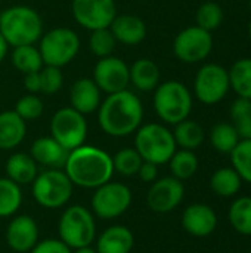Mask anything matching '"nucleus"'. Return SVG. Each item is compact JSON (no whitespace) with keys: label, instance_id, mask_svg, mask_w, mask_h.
<instances>
[{"label":"nucleus","instance_id":"obj_5","mask_svg":"<svg viewBox=\"0 0 251 253\" xmlns=\"http://www.w3.org/2000/svg\"><path fill=\"white\" fill-rule=\"evenodd\" d=\"M58 234L71 251L92 246L96 240L95 215L81 205L67 208L58 222Z\"/></svg>","mask_w":251,"mask_h":253},{"label":"nucleus","instance_id":"obj_25","mask_svg":"<svg viewBox=\"0 0 251 253\" xmlns=\"http://www.w3.org/2000/svg\"><path fill=\"white\" fill-rule=\"evenodd\" d=\"M243 185L241 176L237 173V170L231 168H220L215 170V173L210 178V188L212 191L223 199L234 197L240 193Z\"/></svg>","mask_w":251,"mask_h":253},{"label":"nucleus","instance_id":"obj_11","mask_svg":"<svg viewBox=\"0 0 251 253\" xmlns=\"http://www.w3.org/2000/svg\"><path fill=\"white\" fill-rule=\"evenodd\" d=\"M231 89L228 70L219 64H204L195 74L194 95L201 104L215 105L223 101Z\"/></svg>","mask_w":251,"mask_h":253},{"label":"nucleus","instance_id":"obj_12","mask_svg":"<svg viewBox=\"0 0 251 253\" xmlns=\"http://www.w3.org/2000/svg\"><path fill=\"white\" fill-rule=\"evenodd\" d=\"M213 50L212 33L198 27L183 28L173 40L175 56L185 64H197L209 58Z\"/></svg>","mask_w":251,"mask_h":253},{"label":"nucleus","instance_id":"obj_33","mask_svg":"<svg viewBox=\"0 0 251 253\" xmlns=\"http://www.w3.org/2000/svg\"><path fill=\"white\" fill-rule=\"evenodd\" d=\"M142 163L143 160L135 148H123L112 157L114 172L123 176H136Z\"/></svg>","mask_w":251,"mask_h":253},{"label":"nucleus","instance_id":"obj_44","mask_svg":"<svg viewBox=\"0 0 251 253\" xmlns=\"http://www.w3.org/2000/svg\"><path fill=\"white\" fill-rule=\"evenodd\" d=\"M7 49H9V44H7V42L4 40V37L0 34V62L4 59V56H6V53H7Z\"/></svg>","mask_w":251,"mask_h":253},{"label":"nucleus","instance_id":"obj_29","mask_svg":"<svg viewBox=\"0 0 251 253\" xmlns=\"http://www.w3.org/2000/svg\"><path fill=\"white\" fill-rule=\"evenodd\" d=\"M172 176L179 181H186L192 178L198 170V157L191 150H176L172 159L169 160Z\"/></svg>","mask_w":251,"mask_h":253},{"label":"nucleus","instance_id":"obj_18","mask_svg":"<svg viewBox=\"0 0 251 253\" xmlns=\"http://www.w3.org/2000/svg\"><path fill=\"white\" fill-rule=\"evenodd\" d=\"M68 153L70 151L52 136L37 138L30 148V156L34 162L47 169H64Z\"/></svg>","mask_w":251,"mask_h":253},{"label":"nucleus","instance_id":"obj_9","mask_svg":"<svg viewBox=\"0 0 251 253\" xmlns=\"http://www.w3.org/2000/svg\"><path fill=\"white\" fill-rule=\"evenodd\" d=\"M132 190L121 182L108 181L98 187L90 199V211L99 219H115L124 215L132 206Z\"/></svg>","mask_w":251,"mask_h":253},{"label":"nucleus","instance_id":"obj_43","mask_svg":"<svg viewBox=\"0 0 251 253\" xmlns=\"http://www.w3.org/2000/svg\"><path fill=\"white\" fill-rule=\"evenodd\" d=\"M240 139H251V116L234 123Z\"/></svg>","mask_w":251,"mask_h":253},{"label":"nucleus","instance_id":"obj_22","mask_svg":"<svg viewBox=\"0 0 251 253\" xmlns=\"http://www.w3.org/2000/svg\"><path fill=\"white\" fill-rule=\"evenodd\" d=\"M27 135V122L15 111L0 113V150L9 151L16 148Z\"/></svg>","mask_w":251,"mask_h":253},{"label":"nucleus","instance_id":"obj_30","mask_svg":"<svg viewBox=\"0 0 251 253\" xmlns=\"http://www.w3.org/2000/svg\"><path fill=\"white\" fill-rule=\"evenodd\" d=\"M12 64L22 74L40 71L44 65L40 50L34 44L16 46L12 52Z\"/></svg>","mask_w":251,"mask_h":253},{"label":"nucleus","instance_id":"obj_38","mask_svg":"<svg viewBox=\"0 0 251 253\" xmlns=\"http://www.w3.org/2000/svg\"><path fill=\"white\" fill-rule=\"evenodd\" d=\"M40 76V92L46 95L56 93L64 83V76L61 68L52 65H43L38 71Z\"/></svg>","mask_w":251,"mask_h":253},{"label":"nucleus","instance_id":"obj_35","mask_svg":"<svg viewBox=\"0 0 251 253\" xmlns=\"http://www.w3.org/2000/svg\"><path fill=\"white\" fill-rule=\"evenodd\" d=\"M117 40L112 36L109 27L108 28H99V30H93L90 37H89V47L90 52L98 56V58H105V56H111L114 49H115Z\"/></svg>","mask_w":251,"mask_h":253},{"label":"nucleus","instance_id":"obj_28","mask_svg":"<svg viewBox=\"0 0 251 253\" xmlns=\"http://www.w3.org/2000/svg\"><path fill=\"white\" fill-rule=\"evenodd\" d=\"M22 205L21 185L9 178H0V218H12Z\"/></svg>","mask_w":251,"mask_h":253},{"label":"nucleus","instance_id":"obj_2","mask_svg":"<svg viewBox=\"0 0 251 253\" xmlns=\"http://www.w3.org/2000/svg\"><path fill=\"white\" fill-rule=\"evenodd\" d=\"M142 120V101L127 89L108 95L98 108L99 126L112 138H124L135 133L141 127Z\"/></svg>","mask_w":251,"mask_h":253},{"label":"nucleus","instance_id":"obj_45","mask_svg":"<svg viewBox=\"0 0 251 253\" xmlns=\"http://www.w3.org/2000/svg\"><path fill=\"white\" fill-rule=\"evenodd\" d=\"M72 253H96V251H95V248H92V246H86V248L74 249Z\"/></svg>","mask_w":251,"mask_h":253},{"label":"nucleus","instance_id":"obj_41","mask_svg":"<svg viewBox=\"0 0 251 253\" xmlns=\"http://www.w3.org/2000/svg\"><path fill=\"white\" fill-rule=\"evenodd\" d=\"M142 182H146V184H152L154 181L158 179V166L154 165V163H149V162H143L138 170V175H136Z\"/></svg>","mask_w":251,"mask_h":253},{"label":"nucleus","instance_id":"obj_47","mask_svg":"<svg viewBox=\"0 0 251 253\" xmlns=\"http://www.w3.org/2000/svg\"><path fill=\"white\" fill-rule=\"evenodd\" d=\"M250 253H251V252H250Z\"/></svg>","mask_w":251,"mask_h":253},{"label":"nucleus","instance_id":"obj_19","mask_svg":"<svg viewBox=\"0 0 251 253\" xmlns=\"http://www.w3.org/2000/svg\"><path fill=\"white\" fill-rule=\"evenodd\" d=\"M135 246V236L126 225H111L96 239V253H130Z\"/></svg>","mask_w":251,"mask_h":253},{"label":"nucleus","instance_id":"obj_8","mask_svg":"<svg viewBox=\"0 0 251 253\" xmlns=\"http://www.w3.org/2000/svg\"><path fill=\"white\" fill-rule=\"evenodd\" d=\"M38 50L44 65L62 68L77 56L80 50V39L71 28H52L40 37Z\"/></svg>","mask_w":251,"mask_h":253},{"label":"nucleus","instance_id":"obj_39","mask_svg":"<svg viewBox=\"0 0 251 253\" xmlns=\"http://www.w3.org/2000/svg\"><path fill=\"white\" fill-rule=\"evenodd\" d=\"M28 253H72V251L61 239L38 240Z\"/></svg>","mask_w":251,"mask_h":253},{"label":"nucleus","instance_id":"obj_36","mask_svg":"<svg viewBox=\"0 0 251 253\" xmlns=\"http://www.w3.org/2000/svg\"><path fill=\"white\" fill-rule=\"evenodd\" d=\"M195 21L198 27L212 33L213 30L220 27L223 21V9L216 1H206L198 7L195 13Z\"/></svg>","mask_w":251,"mask_h":253},{"label":"nucleus","instance_id":"obj_20","mask_svg":"<svg viewBox=\"0 0 251 253\" xmlns=\"http://www.w3.org/2000/svg\"><path fill=\"white\" fill-rule=\"evenodd\" d=\"M70 102L81 114H92L101 105V89L93 79H78L70 89Z\"/></svg>","mask_w":251,"mask_h":253},{"label":"nucleus","instance_id":"obj_3","mask_svg":"<svg viewBox=\"0 0 251 253\" xmlns=\"http://www.w3.org/2000/svg\"><path fill=\"white\" fill-rule=\"evenodd\" d=\"M0 34L9 46L34 44L43 36V21L30 6H12L0 12Z\"/></svg>","mask_w":251,"mask_h":253},{"label":"nucleus","instance_id":"obj_27","mask_svg":"<svg viewBox=\"0 0 251 253\" xmlns=\"http://www.w3.org/2000/svg\"><path fill=\"white\" fill-rule=\"evenodd\" d=\"M231 89L240 96L251 99V58H241L228 70Z\"/></svg>","mask_w":251,"mask_h":253},{"label":"nucleus","instance_id":"obj_4","mask_svg":"<svg viewBox=\"0 0 251 253\" xmlns=\"http://www.w3.org/2000/svg\"><path fill=\"white\" fill-rule=\"evenodd\" d=\"M154 90V110L164 123L175 126L189 117L192 95L183 83L169 80L160 83Z\"/></svg>","mask_w":251,"mask_h":253},{"label":"nucleus","instance_id":"obj_40","mask_svg":"<svg viewBox=\"0 0 251 253\" xmlns=\"http://www.w3.org/2000/svg\"><path fill=\"white\" fill-rule=\"evenodd\" d=\"M231 117H232V122H238L241 119H246L251 116V99H246V98H237L231 107V111H229Z\"/></svg>","mask_w":251,"mask_h":253},{"label":"nucleus","instance_id":"obj_10","mask_svg":"<svg viewBox=\"0 0 251 253\" xmlns=\"http://www.w3.org/2000/svg\"><path fill=\"white\" fill-rule=\"evenodd\" d=\"M50 136L68 151L83 145L87 138V122L84 114L72 107L59 108L50 120Z\"/></svg>","mask_w":251,"mask_h":253},{"label":"nucleus","instance_id":"obj_6","mask_svg":"<svg viewBox=\"0 0 251 253\" xmlns=\"http://www.w3.org/2000/svg\"><path fill=\"white\" fill-rule=\"evenodd\" d=\"M135 133V150L139 153L143 162H149L157 166L166 165L178 150L173 132L164 125H141Z\"/></svg>","mask_w":251,"mask_h":253},{"label":"nucleus","instance_id":"obj_32","mask_svg":"<svg viewBox=\"0 0 251 253\" xmlns=\"http://www.w3.org/2000/svg\"><path fill=\"white\" fill-rule=\"evenodd\" d=\"M240 141L238 132L231 123H217L210 130L212 147L222 154H231Z\"/></svg>","mask_w":251,"mask_h":253},{"label":"nucleus","instance_id":"obj_17","mask_svg":"<svg viewBox=\"0 0 251 253\" xmlns=\"http://www.w3.org/2000/svg\"><path fill=\"white\" fill-rule=\"evenodd\" d=\"M183 230L194 237H207L215 233L217 227L216 212L206 203L189 205L182 213Z\"/></svg>","mask_w":251,"mask_h":253},{"label":"nucleus","instance_id":"obj_1","mask_svg":"<svg viewBox=\"0 0 251 253\" xmlns=\"http://www.w3.org/2000/svg\"><path fill=\"white\" fill-rule=\"evenodd\" d=\"M64 172L74 187L96 190L114 175L112 156L93 145H80L68 153Z\"/></svg>","mask_w":251,"mask_h":253},{"label":"nucleus","instance_id":"obj_14","mask_svg":"<svg viewBox=\"0 0 251 253\" xmlns=\"http://www.w3.org/2000/svg\"><path fill=\"white\" fill-rule=\"evenodd\" d=\"M93 82L108 95L126 90L130 83V68L117 56L101 58L93 68Z\"/></svg>","mask_w":251,"mask_h":253},{"label":"nucleus","instance_id":"obj_24","mask_svg":"<svg viewBox=\"0 0 251 253\" xmlns=\"http://www.w3.org/2000/svg\"><path fill=\"white\" fill-rule=\"evenodd\" d=\"M130 68V83L141 92H151L160 84V68L148 58H141Z\"/></svg>","mask_w":251,"mask_h":253},{"label":"nucleus","instance_id":"obj_13","mask_svg":"<svg viewBox=\"0 0 251 253\" xmlns=\"http://www.w3.org/2000/svg\"><path fill=\"white\" fill-rule=\"evenodd\" d=\"M74 19L86 30L108 28L117 16L115 0H72Z\"/></svg>","mask_w":251,"mask_h":253},{"label":"nucleus","instance_id":"obj_16","mask_svg":"<svg viewBox=\"0 0 251 253\" xmlns=\"http://www.w3.org/2000/svg\"><path fill=\"white\" fill-rule=\"evenodd\" d=\"M38 225L30 215L12 216L4 231L6 245L16 253L30 252L38 242Z\"/></svg>","mask_w":251,"mask_h":253},{"label":"nucleus","instance_id":"obj_26","mask_svg":"<svg viewBox=\"0 0 251 253\" xmlns=\"http://www.w3.org/2000/svg\"><path fill=\"white\" fill-rule=\"evenodd\" d=\"M173 138L178 147H180L182 150H197L206 138L204 129L200 123L194 122V120H183L178 125H175L173 129Z\"/></svg>","mask_w":251,"mask_h":253},{"label":"nucleus","instance_id":"obj_21","mask_svg":"<svg viewBox=\"0 0 251 253\" xmlns=\"http://www.w3.org/2000/svg\"><path fill=\"white\" fill-rule=\"evenodd\" d=\"M109 30L117 42L127 46L139 44L146 37V25L143 19L136 15H117L111 22Z\"/></svg>","mask_w":251,"mask_h":253},{"label":"nucleus","instance_id":"obj_31","mask_svg":"<svg viewBox=\"0 0 251 253\" xmlns=\"http://www.w3.org/2000/svg\"><path fill=\"white\" fill-rule=\"evenodd\" d=\"M228 219L238 234L251 237V197L244 196L234 200L229 208Z\"/></svg>","mask_w":251,"mask_h":253},{"label":"nucleus","instance_id":"obj_37","mask_svg":"<svg viewBox=\"0 0 251 253\" xmlns=\"http://www.w3.org/2000/svg\"><path fill=\"white\" fill-rule=\"evenodd\" d=\"M43 102L38 96H36L34 93L30 95H24L18 99L16 105H15V113L24 120V122H31L38 119L43 114Z\"/></svg>","mask_w":251,"mask_h":253},{"label":"nucleus","instance_id":"obj_42","mask_svg":"<svg viewBox=\"0 0 251 253\" xmlns=\"http://www.w3.org/2000/svg\"><path fill=\"white\" fill-rule=\"evenodd\" d=\"M24 87H25L30 93H37V92H40V76H38V71L24 74Z\"/></svg>","mask_w":251,"mask_h":253},{"label":"nucleus","instance_id":"obj_7","mask_svg":"<svg viewBox=\"0 0 251 253\" xmlns=\"http://www.w3.org/2000/svg\"><path fill=\"white\" fill-rule=\"evenodd\" d=\"M74 185L64 169H47L31 184L33 199L44 209H61L71 200Z\"/></svg>","mask_w":251,"mask_h":253},{"label":"nucleus","instance_id":"obj_34","mask_svg":"<svg viewBox=\"0 0 251 253\" xmlns=\"http://www.w3.org/2000/svg\"><path fill=\"white\" fill-rule=\"evenodd\" d=\"M232 168L247 184H251V139H241L231 153Z\"/></svg>","mask_w":251,"mask_h":253},{"label":"nucleus","instance_id":"obj_23","mask_svg":"<svg viewBox=\"0 0 251 253\" xmlns=\"http://www.w3.org/2000/svg\"><path fill=\"white\" fill-rule=\"evenodd\" d=\"M37 163L30 154L25 153H13L9 156L4 170H6V178L13 181L18 185H28L33 184L36 176L38 175L37 170Z\"/></svg>","mask_w":251,"mask_h":253},{"label":"nucleus","instance_id":"obj_46","mask_svg":"<svg viewBox=\"0 0 251 253\" xmlns=\"http://www.w3.org/2000/svg\"><path fill=\"white\" fill-rule=\"evenodd\" d=\"M249 36H250V40H251V21H250V24H249Z\"/></svg>","mask_w":251,"mask_h":253},{"label":"nucleus","instance_id":"obj_15","mask_svg":"<svg viewBox=\"0 0 251 253\" xmlns=\"http://www.w3.org/2000/svg\"><path fill=\"white\" fill-rule=\"evenodd\" d=\"M185 197V185L175 176H164L154 181L146 193V205L155 213L175 211Z\"/></svg>","mask_w":251,"mask_h":253}]
</instances>
